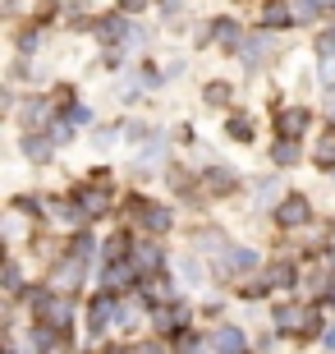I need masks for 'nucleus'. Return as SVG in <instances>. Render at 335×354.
Segmentation results:
<instances>
[{"instance_id": "obj_1", "label": "nucleus", "mask_w": 335, "mask_h": 354, "mask_svg": "<svg viewBox=\"0 0 335 354\" xmlns=\"http://www.w3.org/2000/svg\"><path fill=\"white\" fill-rule=\"evenodd\" d=\"M92 331H97V336H102L106 327H115V322H129V313H124V308H119V299L115 295H102V299L92 304Z\"/></svg>"}, {"instance_id": "obj_2", "label": "nucleus", "mask_w": 335, "mask_h": 354, "mask_svg": "<svg viewBox=\"0 0 335 354\" xmlns=\"http://www.w3.org/2000/svg\"><path fill=\"white\" fill-rule=\"evenodd\" d=\"M276 221H280L285 230H289V225H303V221H308V198H303V194H289L280 207H276Z\"/></svg>"}, {"instance_id": "obj_3", "label": "nucleus", "mask_w": 335, "mask_h": 354, "mask_svg": "<svg viewBox=\"0 0 335 354\" xmlns=\"http://www.w3.org/2000/svg\"><path fill=\"white\" fill-rule=\"evenodd\" d=\"M138 221L147 225L152 235H166L175 216H170V207H156V203H142V207H138Z\"/></svg>"}, {"instance_id": "obj_4", "label": "nucleus", "mask_w": 335, "mask_h": 354, "mask_svg": "<svg viewBox=\"0 0 335 354\" xmlns=\"http://www.w3.org/2000/svg\"><path fill=\"white\" fill-rule=\"evenodd\" d=\"M211 350H216V354H244V331H239V327H216Z\"/></svg>"}, {"instance_id": "obj_5", "label": "nucleus", "mask_w": 335, "mask_h": 354, "mask_svg": "<svg viewBox=\"0 0 335 354\" xmlns=\"http://www.w3.org/2000/svg\"><path fill=\"white\" fill-rule=\"evenodd\" d=\"M69 317H74V304L69 299H55L46 313H41V327H51V331H65L69 327Z\"/></svg>"}, {"instance_id": "obj_6", "label": "nucleus", "mask_w": 335, "mask_h": 354, "mask_svg": "<svg viewBox=\"0 0 335 354\" xmlns=\"http://www.w3.org/2000/svg\"><path fill=\"white\" fill-rule=\"evenodd\" d=\"M267 55H271V41L262 37V32H258V37H244V60H248V65H262Z\"/></svg>"}, {"instance_id": "obj_7", "label": "nucleus", "mask_w": 335, "mask_h": 354, "mask_svg": "<svg viewBox=\"0 0 335 354\" xmlns=\"http://www.w3.org/2000/svg\"><path fill=\"white\" fill-rule=\"evenodd\" d=\"M303 124H308V111H285L280 115V129H285V138H289V133H303Z\"/></svg>"}, {"instance_id": "obj_8", "label": "nucleus", "mask_w": 335, "mask_h": 354, "mask_svg": "<svg viewBox=\"0 0 335 354\" xmlns=\"http://www.w3.org/2000/svg\"><path fill=\"white\" fill-rule=\"evenodd\" d=\"M271 157H276V166H294V161H298V143H289V138H280V143L271 147Z\"/></svg>"}, {"instance_id": "obj_9", "label": "nucleus", "mask_w": 335, "mask_h": 354, "mask_svg": "<svg viewBox=\"0 0 335 354\" xmlns=\"http://www.w3.org/2000/svg\"><path fill=\"white\" fill-rule=\"evenodd\" d=\"M267 24H271V28L294 24V10H289V5H280V0H271V5H267Z\"/></svg>"}, {"instance_id": "obj_10", "label": "nucleus", "mask_w": 335, "mask_h": 354, "mask_svg": "<svg viewBox=\"0 0 335 354\" xmlns=\"http://www.w3.org/2000/svg\"><path fill=\"white\" fill-rule=\"evenodd\" d=\"M23 152H28L32 161H46V152H51V143H46V138H37V133H28V138H23Z\"/></svg>"}, {"instance_id": "obj_11", "label": "nucleus", "mask_w": 335, "mask_h": 354, "mask_svg": "<svg viewBox=\"0 0 335 354\" xmlns=\"http://www.w3.org/2000/svg\"><path fill=\"white\" fill-rule=\"evenodd\" d=\"M124 32H133V28L124 24L119 14H115V19H106V24H102V37H106V41H119V37H124Z\"/></svg>"}, {"instance_id": "obj_12", "label": "nucleus", "mask_w": 335, "mask_h": 354, "mask_svg": "<svg viewBox=\"0 0 335 354\" xmlns=\"http://www.w3.org/2000/svg\"><path fill=\"white\" fill-rule=\"evenodd\" d=\"M78 276H83V263H65V267H60V276H55V286L69 290V286H78Z\"/></svg>"}, {"instance_id": "obj_13", "label": "nucleus", "mask_w": 335, "mask_h": 354, "mask_svg": "<svg viewBox=\"0 0 335 354\" xmlns=\"http://www.w3.org/2000/svg\"><path fill=\"white\" fill-rule=\"evenodd\" d=\"M133 258H138V267H161V253H156V244H138V249H133Z\"/></svg>"}, {"instance_id": "obj_14", "label": "nucleus", "mask_w": 335, "mask_h": 354, "mask_svg": "<svg viewBox=\"0 0 335 354\" xmlns=\"http://www.w3.org/2000/svg\"><path fill=\"white\" fill-rule=\"evenodd\" d=\"M289 10L298 24H308V19H317V0H289Z\"/></svg>"}, {"instance_id": "obj_15", "label": "nucleus", "mask_w": 335, "mask_h": 354, "mask_svg": "<svg viewBox=\"0 0 335 354\" xmlns=\"http://www.w3.org/2000/svg\"><path fill=\"white\" fill-rule=\"evenodd\" d=\"M180 276L189 281V286H202V281H207V276H202V267H198L193 258H189V263H180Z\"/></svg>"}, {"instance_id": "obj_16", "label": "nucleus", "mask_w": 335, "mask_h": 354, "mask_svg": "<svg viewBox=\"0 0 335 354\" xmlns=\"http://www.w3.org/2000/svg\"><path fill=\"white\" fill-rule=\"evenodd\" d=\"M83 212H88V216H102L106 212V194H83Z\"/></svg>"}, {"instance_id": "obj_17", "label": "nucleus", "mask_w": 335, "mask_h": 354, "mask_svg": "<svg viewBox=\"0 0 335 354\" xmlns=\"http://www.w3.org/2000/svg\"><path fill=\"white\" fill-rule=\"evenodd\" d=\"M276 194H280V180H262L258 184V203H276Z\"/></svg>"}, {"instance_id": "obj_18", "label": "nucleus", "mask_w": 335, "mask_h": 354, "mask_svg": "<svg viewBox=\"0 0 335 354\" xmlns=\"http://www.w3.org/2000/svg\"><path fill=\"white\" fill-rule=\"evenodd\" d=\"M230 133L239 138V143H248V138H253V129H248V120H244V115H234V120H230Z\"/></svg>"}, {"instance_id": "obj_19", "label": "nucleus", "mask_w": 335, "mask_h": 354, "mask_svg": "<svg viewBox=\"0 0 335 354\" xmlns=\"http://www.w3.org/2000/svg\"><path fill=\"white\" fill-rule=\"evenodd\" d=\"M207 102H230V88H225V83H211V88H207Z\"/></svg>"}, {"instance_id": "obj_20", "label": "nucleus", "mask_w": 335, "mask_h": 354, "mask_svg": "<svg viewBox=\"0 0 335 354\" xmlns=\"http://www.w3.org/2000/svg\"><path fill=\"white\" fill-rule=\"evenodd\" d=\"M180 354H202V341L198 336H180Z\"/></svg>"}, {"instance_id": "obj_21", "label": "nucleus", "mask_w": 335, "mask_h": 354, "mask_svg": "<svg viewBox=\"0 0 335 354\" xmlns=\"http://www.w3.org/2000/svg\"><path fill=\"white\" fill-rule=\"evenodd\" d=\"M83 120H88V111H83V106H74V111H65V124H69V129H78Z\"/></svg>"}, {"instance_id": "obj_22", "label": "nucleus", "mask_w": 335, "mask_h": 354, "mask_svg": "<svg viewBox=\"0 0 335 354\" xmlns=\"http://www.w3.org/2000/svg\"><path fill=\"white\" fill-rule=\"evenodd\" d=\"M133 354H161V345H138Z\"/></svg>"}, {"instance_id": "obj_23", "label": "nucleus", "mask_w": 335, "mask_h": 354, "mask_svg": "<svg viewBox=\"0 0 335 354\" xmlns=\"http://www.w3.org/2000/svg\"><path fill=\"white\" fill-rule=\"evenodd\" d=\"M322 341H326V350H331V354H335V327H331V331H326Z\"/></svg>"}, {"instance_id": "obj_24", "label": "nucleus", "mask_w": 335, "mask_h": 354, "mask_svg": "<svg viewBox=\"0 0 335 354\" xmlns=\"http://www.w3.org/2000/svg\"><path fill=\"white\" fill-rule=\"evenodd\" d=\"M326 111H335V88H331V92H326Z\"/></svg>"}, {"instance_id": "obj_25", "label": "nucleus", "mask_w": 335, "mask_h": 354, "mask_svg": "<svg viewBox=\"0 0 335 354\" xmlns=\"http://www.w3.org/2000/svg\"><path fill=\"white\" fill-rule=\"evenodd\" d=\"M331 304H335V290H331Z\"/></svg>"}]
</instances>
